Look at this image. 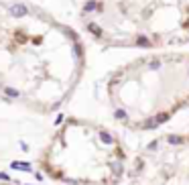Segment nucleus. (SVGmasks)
<instances>
[{"mask_svg": "<svg viewBox=\"0 0 189 185\" xmlns=\"http://www.w3.org/2000/svg\"><path fill=\"white\" fill-rule=\"evenodd\" d=\"M79 23L104 47H181L189 43V0H83Z\"/></svg>", "mask_w": 189, "mask_h": 185, "instance_id": "7ed1b4c3", "label": "nucleus"}, {"mask_svg": "<svg viewBox=\"0 0 189 185\" xmlns=\"http://www.w3.org/2000/svg\"><path fill=\"white\" fill-rule=\"evenodd\" d=\"M82 35L49 10L0 0V98L37 114H53L86 73Z\"/></svg>", "mask_w": 189, "mask_h": 185, "instance_id": "f257e3e1", "label": "nucleus"}, {"mask_svg": "<svg viewBox=\"0 0 189 185\" xmlns=\"http://www.w3.org/2000/svg\"><path fill=\"white\" fill-rule=\"evenodd\" d=\"M37 167L61 185H118L128 169V151L112 128L69 116L41 149Z\"/></svg>", "mask_w": 189, "mask_h": 185, "instance_id": "20e7f679", "label": "nucleus"}, {"mask_svg": "<svg viewBox=\"0 0 189 185\" xmlns=\"http://www.w3.org/2000/svg\"><path fill=\"white\" fill-rule=\"evenodd\" d=\"M112 116L134 132L155 130L189 108V53L159 51L122 63L106 82Z\"/></svg>", "mask_w": 189, "mask_h": 185, "instance_id": "f03ea898", "label": "nucleus"}, {"mask_svg": "<svg viewBox=\"0 0 189 185\" xmlns=\"http://www.w3.org/2000/svg\"><path fill=\"white\" fill-rule=\"evenodd\" d=\"M0 185H2V183H0Z\"/></svg>", "mask_w": 189, "mask_h": 185, "instance_id": "423d86ee", "label": "nucleus"}, {"mask_svg": "<svg viewBox=\"0 0 189 185\" xmlns=\"http://www.w3.org/2000/svg\"><path fill=\"white\" fill-rule=\"evenodd\" d=\"M128 185H189V132L146 142L126 169Z\"/></svg>", "mask_w": 189, "mask_h": 185, "instance_id": "39448f33", "label": "nucleus"}]
</instances>
